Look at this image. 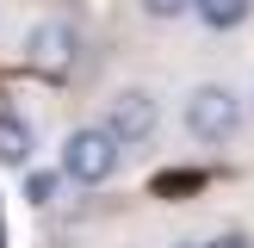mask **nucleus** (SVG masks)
I'll return each mask as SVG.
<instances>
[{
    "mask_svg": "<svg viewBox=\"0 0 254 248\" xmlns=\"http://www.w3.org/2000/svg\"><path fill=\"white\" fill-rule=\"evenodd\" d=\"M192 12L211 25V31H236V25H248L254 0H192Z\"/></svg>",
    "mask_w": 254,
    "mask_h": 248,
    "instance_id": "nucleus-6",
    "label": "nucleus"
},
{
    "mask_svg": "<svg viewBox=\"0 0 254 248\" xmlns=\"http://www.w3.org/2000/svg\"><path fill=\"white\" fill-rule=\"evenodd\" d=\"M186 136H198V143H230L236 130H242V93L223 81H198L192 93H186Z\"/></svg>",
    "mask_w": 254,
    "mask_h": 248,
    "instance_id": "nucleus-1",
    "label": "nucleus"
},
{
    "mask_svg": "<svg viewBox=\"0 0 254 248\" xmlns=\"http://www.w3.org/2000/svg\"><path fill=\"white\" fill-rule=\"evenodd\" d=\"M25 62H31L44 81H68L74 62H81V37H74V25H62V19L31 25V37H25Z\"/></svg>",
    "mask_w": 254,
    "mask_h": 248,
    "instance_id": "nucleus-4",
    "label": "nucleus"
},
{
    "mask_svg": "<svg viewBox=\"0 0 254 248\" xmlns=\"http://www.w3.org/2000/svg\"><path fill=\"white\" fill-rule=\"evenodd\" d=\"M118 136L112 130H99V124H87V130H74L68 143H62V174L68 180H81V186H106L112 174H118Z\"/></svg>",
    "mask_w": 254,
    "mask_h": 248,
    "instance_id": "nucleus-2",
    "label": "nucleus"
},
{
    "mask_svg": "<svg viewBox=\"0 0 254 248\" xmlns=\"http://www.w3.org/2000/svg\"><path fill=\"white\" fill-rule=\"evenodd\" d=\"M136 6L149 19H180V12H192V0H136Z\"/></svg>",
    "mask_w": 254,
    "mask_h": 248,
    "instance_id": "nucleus-9",
    "label": "nucleus"
},
{
    "mask_svg": "<svg viewBox=\"0 0 254 248\" xmlns=\"http://www.w3.org/2000/svg\"><path fill=\"white\" fill-rule=\"evenodd\" d=\"M99 130L118 136V149H143L149 136L161 130V106H155V93H143V87H118V93L106 99Z\"/></svg>",
    "mask_w": 254,
    "mask_h": 248,
    "instance_id": "nucleus-3",
    "label": "nucleus"
},
{
    "mask_svg": "<svg viewBox=\"0 0 254 248\" xmlns=\"http://www.w3.org/2000/svg\"><path fill=\"white\" fill-rule=\"evenodd\" d=\"M56 192H62V174H44V168L25 174V198H31V205H50Z\"/></svg>",
    "mask_w": 254,
    "mask_h": 248,
    "instance_id": "nucleus-8",
    "label": "nucleus"
},
{
    "mask_svg": "<svg viewBox=\"0 0 254 248\" xmlns=\"http://www.w3.org/2000/svg\"><path fill=\"white\" fill-rule=\"evenodd\" d=\"M149 192L155 198H192V192H205V168H161L149 180Z\"/></svg>",
    "mask_w": 254,
    "mask_h": 248,
    "instance_id": "nucleus-7",
    "label": "nucleus"
},
{
    "mask_svg": "<svg viewBox=\"0 0 254 248\" xmlns=\"http://www.w3.org/2000/svg\"><path fill=\"white\" fill-rule=\"evenodd\" d=\"M198 248H254L248 236H211V242H198Z\"/></svg>",
    "mask_w": 254,
    "mask_h": 248,
    "instance_id": "nucleus-10",
    "label": "nucleus"
},
{
    "mask_svg": "<svg viewBox=\"0 0 254 248\" xmlns=\"http://www.w3.org/2000/svg\"><path fill=\"white\" fill-rule=\"evenodd\" d=\"M0 248H6V223H0Z\"/></svg>",
    "mask_w": 254,
    "mask_h": 248,
    "instance_id": "nucleus-11",
    "label": "nucleus"
},
{
    "mask_svg": "<svg viewBox=\"0 0 254 248\" xmlns=\"http://www.w3.org/2000/svg\"><path fill=\"white\" fill-rule=\"evenodd\" d=\"M25 161H31V130L19 112L0 106V168H25Z\"/></svg>",
    "mask_w": 254,
    "mask_h": 248,
    "instance_id": "nucleus-5",
    "label": "nucleus"
}]
</instances>
